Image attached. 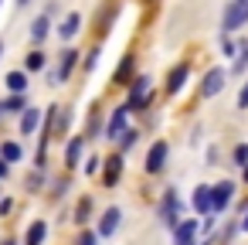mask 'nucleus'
<instances>
[{
  "instance_id": "28",
  "label": "nucleus",
  "mask_w": 248,
  "mask_h": 245,
  "mask_svg": "<svg viewBox=\"0 0 248 245\" xmlns=\"http://www.w3.org/2000/svg\"><path fill=\"white\" fill-rule=\"evenodd\" d=\"M217 45H221V51H224V55H238V48L228 41V34H221V41H217Z\"/></svg>"
},
{
  "instance_id": "14",
  "label": "nucleus",
  "mask_w": 248,
  "mask_h": 245,
  "mask_svg": "<svg viewBox=\"0 0 248 245\" xmlns=\"http://www.w3.org/2000/svg\"><path fill=\"white\" fill-rule=\"evenodd\" d=\"M119 174H123V153H116V157H109V160H106V174H102L106 187H112V184L119 180Z\"/></svg>"
},
{
  "instance_id": "5",
  "label": "nucleus",
  "mask_w": 248,
  "mask_h": 245,
  "mask_svg": "<svg viewBox=\"0 0 248 245\" xmlns=\"http://www.w3.org/2000/svg\"><path fill=\"white\" fill-rule=\"evenodd\" d=\"M126 116H129V106H119V109L112 113V119L106 123V140L123 136V130H126Z\"/></svg>"
},
{
  "instance_id": "6",
  "label": "nucleus",
  "mask_w": 248,
  "mask_h": 245,
  "mask_svg": "<svg viewBox=\"0 0 248 245\" xmlns=\"http://www.w3.org/2000/svg\"><path fill=\"white\" fill-rule=\"evenodd\" d=\"M75 62H78V51H75V48H65V51H62V65H58V72H55L51 79H55V82H68Z\"/></svg>"
},
{
  "instance_id": "3",
  "label": "nucleus",
  "mask_w": 248,
  "mask_h": 245,
  "mask_svg": "<svg viewBox=\"0 0 248 245\" xmlns=\"http://www.w3.org/2000/svg\"><path fill=\"white\" fill-rule=\"evenodd\" d=\"M146 92H150V79H146V75H140V79L133 82V89H129V102H126V106H129L133 113H136V109H143V106L150 102V99H146Z\"/></svg>"
},
{
  "instance_id": "2",
  "label": "nucleus",
  "mask_w": 248,
  "mask_h": 245,
  "mask_svg": "<svg viewBox=\"0 0 248 245\" xmlns=\"http://www.w3.org/2000/svg\"><path fill=\"white\" fill-rule=\"evenodd\" d=\"M167 150H170L167 140H156V143L150 147V153H146V174H160V170H163V163H167Z\"/></svg>"
},
{
  "instance_id": "34",
  "label": "nucleus",
  "mask_w": 248,
  "mask_h": 245,
  "mask_svg": "<svg viewBox=\"0 0 248 245\" xmlns=\"http://www.w3.org/2000/svg\"><path fill=\"white\" fill-rule=\"evenodd\" d=\"M241 231H248V214H245V221H241Z\"/></svg>"
},
{
  "instance_id": "36",
  "label": "nucleus",
  "mask_w": 248,
  "mask_h": 245,
  "mask_svg": "<svg viewBox=\"0 0 248 245\" xmlns=\"http://www.w3.org/2000/svg\"><path fill=\"white\" fill-rule=\"evenodd\" d=\"M17 4H21V7H24V4H31V0H17Z\"/></svg>"
},
{
  "instance_id": "33",
  "label": "nucleus",
  "mask_w": 248,
  "mask_h": 245,
  "mask_svg": "<svg viewBox=\"0 0 248 245\" xmlns=\"http://www.w3.org/2000/svg\"><path fill=\"white\" fill-rule=\"evenodd\" d=\"M0 177H7V160L0 157Z\"/></svg>"
},
{
  "instance_id": "27",
  "label": "nucleus",
  "mask_w": 248,
  "mask_h": 245,
  "mask_svg": "<svg viewBox=\"0 0 248 245\" xmlns=\"http://www.w3.org/2000/svg\"><path fill=\"white\" fill-rule=\"evenodd\" d=\"M95 242H99V231H82L75 238V245H95Z\"/></svg>"
},
{
  "instance_id": "24",
  "label": "nucleus",
  "mask_w": 248,
  "mask_h": 245,
  "mask_svg": "<svg viewBox=\"0 0 248 245\" xmlns=\"http://www.w3.org/2000/svg\"><path fill=\"white\" fill-rule=\"evenodd\" d=\"M89 211H92V197H82L78 201V208H75V221L82 225V221H89Z\"/></svg>"
},
{
  "instance_id": "9",
  "label": "nucleus",
  "mask_w": 248,
  "mask_h": 245,
  "mask_svg": "<svg viewBox=\"0 0 248 245\" xmlns=\"http://www.w3.org/2000/svg\"><path fill=\"white\" fill-rule=\"evenodd\" d=\"M194 208H197L201 214H214V194H211L207 184H201V187L194 191Z\"/></svg>"
},
{
  "instance_id": "31",
  "label": "nucleus",
  "mask_w": 248,
  "mask_h": 245,
  "mask_svg": "<svg viewBox=\"0 0 248 245\" xmlns=\"http://www.w3.org/2000/svg\"><path fill=\"white\" fill-rule=\"evenodd\" d=\"M95 170H99V160H95V157H92V160H89V163H85V174H95Z\"/></svg>"
},
{
  "instance_id": "38",
  "label": "nucleus",
  "mask_w": 248,
  "mask_h": 245,
  "mask_svg": "<svg viewBox=\"0 0 248 245\" xmlns=\"http://www.w3.org/2000/svg\"><path fill=\"white\" fill-rule=\"evenodd\" d=\"M0 55H4V41H0Z\"/></svg>"
},
{
  "instance_id": "13",
  "label": "nucleus",
  "mask_w": 248,
  "mask_h": 245,
  "mask_svg": "<svg viewBox=\"0 0 248 245\" xmlns=\"http://www.w3.org/2000/svg\"><path fill=\"white\" fill-rule=\"evenodd\" d=\"M78 31H82V14H75V11H72V14H68V17L62 21V28H58V34H62L65 41H72V38H75Z\"/></svg>"
},
{
  "instance_id": "37",
  "label": "nucleus",
  "mask_w": 248,
  "mask_h": 245,
  "mask_svg": "<svg viewBox=\"0 0 248 245\" xmlns=\"http://www.w3.org/2000/svg\"><path fill=\"white\" fill-rule=\"evenodd\" d=\"M0 116H4V102H0Z\"/></svg>"
},
{
  "instance_id": "20",
  "label": "nucleus",
  "mask_w": 248,
  "mask_h": 245,
  "mask_svg": "<svg viewBox=\"0 0 248 245\" xmlns=\"http://www.w3.org/2000/svg\"><path fill=\"white\" fill-rule=\"evenodd\" d=\"M0 157H4L7 163H17V160L24 157V150H21L17 143H0Z\"/></svg>"
},
{
  "instance_id": "23",
  "label": "nucleus",
  "mask_w": 248,
  "mask_h": 245,
  "mask_svg": "<svg viewBox=\"0 0 248 245\" xmlns=\"http://www.w3.org/2000/svg\"><path fill=\"white\" fill-rule=\"evenodd\" d=\"M4 109H7V113H21V116H24V113H28V106H24V96H11V99L4 102Z\"/></svg>"
},
{
  "instance_id": "7",
  "label": "nucleus",
  "mask_w": 248,
  "mask_h": 245,
  "mask_svg": "<svg viewBox=\"0 0 248 245\" xmlns=\"http://www.w3.org/2000/svg\"><path fill=\"white\" fill-rule=\"evenodd\" d=\"M224 89V68H211L204 75V85H201V96H217Z\"/></svg>"
},
{
  "instance_id": "35",
  "label": "nucleus",
  "mask_w": 248,
  "mask_h": 245,
  "mask_svg": "<svg viewBox=\"0 0 248 245\" xmlns=\"http://www.w3.org/2000/svg\"><path fill=\"white\" fill-rule=\"evenodd\" d=\"M0 245H17V242H11V238H7V242H0Z\"/></svg>"
},
{
  "instance_id": "16",
  "label": "nucleus",
  "mask_w": 248,
  "mask_h": 245,
  "mask_svg": "<svg viewBox=\"0 0 248 245\" xmlns=\"http://www.w3.org/2000/svg\"><path fill=\"white\" fill-rule=\"evenodd\" d=\"M45 235H48V221H34L31 228H28V235H24V245H41L45 242Z\"/></svg>"
},
{
  "instance_id": "30",
  "label": "nucleus",
  "mask_w": 248,
  "mask_h": 245,
  "mask_svg": "<svg viewBox=\"0 0 248 245\" xmlns=\"http://www.w3.org/2000/svg\"><path fill=\"white\" fill-rule=\"evenodd\" d=\"M238 106H241V109H248V82H245V89L238 92Z\"/></svg>"
},
{
  "instance_id": "25",
  "label": "nucleus",
  "mask_w": 248,
  "mask_h": 245,
  "mask_svg": "<svg viewBox=\"0 0 248 245\" xmlns=\"http://www.w3.org/2000/svg\"><path fill=\"white\" fill-rule=\"evenodd\" d=\"M136 143H140V133H136V130H126V133H123V153L133 150Z\"/></svg>"
},
{
  "instance_id": "22",
  "label": "nucleus",
  "mask_w": 248,
  "mask_h": 245,
  "mask_svg": "<svg viewBox=\"0 0 248 245\" xmlns=\"http://www.w3.org/2000/svg\"><path fill=\"white\" fill-rule=\"evenodd\" d=\"M45 65H48L45 51H31V55H28V72H41Z\"/></svg>"
},
{
  "instance_id": "10",
  "label": "nucleus",
  "mask_w": 248,
  "mask_h": 245,
  "mask_svg": "<svg viewBox=\"0 0 248 245\" xmlns=\"http://www.w3.org/2000/svg\"><path fill=\"white\" fill-rule=\"evenodd\" d=\"M187 75H190V65H187V62H180V65L167 75V92H180V89H184V82H187Z\"/></svg>"
},
{
  "instance_id": "17",
  "label": "nucleus",
  "mask_w": 248,
  "mask_h": 245,
  "mask_svg": "<svg viewBox=\"0 0 248 245\" xmlns=\"http://www.w3.org/2000/svg\"><path fill=\"white\" fill-rule=\"evenodd\" d=\"M48 34H51V21H48V14L34 17V24H31V38H34V41H45Z\"/></svg>"
},
{
  "instance_id": "32",
  "label": "nucleus",
  "mask_w": 248,
  "mask_h": 245,
  "mask_svg": "<svg viewBox=\"0 0 248 245\" xmlns=\"http://www.w3.org/2000/svg\"><path fill=\"white\" fill-rule=\"evenodd\" d=\"M38 184H41V174H31V177H28V187H31V191H34V187H38Z\"/></svg>"
},
{
  "instance_id": "8",
  "label": "nucleus",
  "mask_w": 248,
  "mask_h": 245,
  "mask_svg": "<svg viewBox=\"0 0 248 245\" xmlns=\"http://www.w3.org/2000/svg\"><path fill=\"white\" fill-rule=\"evenodd\" d=\"M119 208H106V214H99V238H109L119 228Z\"/></svg>"
},
{
  "instance_id": "29",
  "label": "nucleus",
  "mask_w": 248,
  "mask_h": 245,
  "mask_svg": "<svg viewBox=\"0 0 248 245\" xmlns=\"http://www.w3.org/2000/svg\"><path fill=\"white\" fill-rule=\"evenodd\" d=\"M95 62H99V48H92V51L85 55V68H95Z\"/></svg>"
},
{
  "instance_id": "11",
  "label": "nucleus",
  "mask_w": 248,
  "mask_h": 245,
  "mask_svg": "<svg viewBox=\"0 0 248 245\" xmlns=\"http://www.w3.org/2000/svg\"><path fill=\"white\" fill-rule=\"evenodd\" d=\"M82 150H85V140H82V136H72V143H68V150H65V167H68V170H75V167H78Z\"/></svg>"
},
{
  "instance_id": "19",
  "label": "nucleus",
  "mask_w": 248,
  "mask_h": 245,
  "mask_svg": "<svg viewBox=\"0 0 248 245\" xmlns=\"http://www.w3.org/2000/svg\"><path fill=\"white\" fill-rule=\"evenodd\" d=\"M245 68H248V41L241 38V45H238V55H234V65H231V72H234V75H241Z\"/></svg>"
},
{
  "instance_id": "26",
  "label": "nucleus",
  "mask_w": 248,
  "mask_h": 245,
  "mask_svg": "<svg viewBox=\"0 0 248 245\" xmlns=\"http://www.w3.org/2000/svg\"><path fill=\"white\" fill-rule=\"evenodd\" d=\"M231 157H234V163H238V167H245V170H248V147H245V143H241V147H234V153H231Z\"/></svg>"
},
{
  "instance_id": "15",
  "label": "nucleus",
  "mask_w": 248,
  "mask_h": 245,
  "mask_svg": "<svg viewBox=\"0 0 248 245\" xmlns=\"http://www.w3.org/2000/svg\"><path fill=\"white\" fill-rule=\"evenodd\" d=\"M38 123H41V109L28 106V113L21 116V133H24V136H31V133L38 130Z\"/></svg>"
},
{
  "instance_id": "39",
  "label": "nucleus",
  "mask_w": 248,
  "mask_h": 245,
  "mask_svg": "<svg viewBox=\"0 0 248 245\" xmlns=\"http://www.w3.org/2000/svg\"><path fill=\"white\" fill-rule=\"evenodd\" d=\"M245 180H248V170H245Z\"/></svg>"
},
{
  "instance_id": "21",
  "label": "nucleus",
  "mask_w": 248,
  "mask_h": 245,
  "mask_svg": "<svg viewBox=\"0 0 248 245\" xmlns=\"http://www.w3.org/2000/svg\"><path fill=\"white\" fill-rule=\"evenodd\" d=\"M129 68H133V55H126V58H123V65H119V68H116V75H112V82H116V85H126Z\"/></svg>"
},
{
  "instance_id": "12",
  "label": "nucleus",
  "mask_w": 248,
  "mask_h": 245,
  "mask_svg": "<svg viewBox=\"0 0 248 245\" xmlns=\"http://www.w3.org/2000/svg\"><path fill=\"white\" fill-rule=\"evenodd\" d=\"M194 235H197V221L187 218V221H180V228L173 231V242H177V245H194Z\"/></svg>"
},
{
  "instance_id": "18",
  "label": "nucleus",
  "mask_w": 248,
  "mask_h": 245,
  "mask_svg": "<svg viewBox=\"0 0 248 245\" xmlns=\"http://www.w3.org/2000/svg\"><path fill=\"white\" fill-rule=\"evenodd\" d=\"M7 89H11L14 96H24V92H28V72H11V75H7Z\"/></svg>"
},
{
  "instance_id": "4",
  "label": "nucleus",
  "mask_w": 248,
  "mask_h": 245,
  "mask_svg": "<svg viewBox=\"0 0 248 245\" xmlns=\"http://www.w3.org/2000/svg\"><path fill=\"white\" fill-rule=\"evenodd\" d=\"M211 194H214V214H221L231 204V197H234V184L231 180H221L217 187H211Z\"/></svg>"
},
{
  "instance_id": "1",
  "label": "nucleus",
  "mask_w": 248,
  "mask_h": 245,
  "mask_svg": "<svg viewBox=\"0 0 248 245\" xmlns=\"http://www.w3.org/2000/svg\"><path fill=\"white\" fill-rule=\"evenodd\" d=\"M241 24H248V0H231L221 17V28L224 34H231V31H241Z\"/></svg>"
}]
</instances>
